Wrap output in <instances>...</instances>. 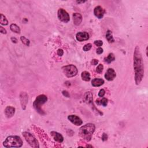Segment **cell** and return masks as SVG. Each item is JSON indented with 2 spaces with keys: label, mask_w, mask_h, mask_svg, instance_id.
Here are the masks:
<instances>
[{
  "label": "cell",
  "mask_w": 148,
  "mask_h": 148,
  "mask_svg": "<svg viewBox=\"0 0 148 148\" xmlns=\"http://www.w3.org/2000/svg\"><path fill=\"white\" fill-rule=\"evenodd\" d=\"M104 60H105V62L108 63V64L113 62V61L115 60V56L114 54L109 53V55Z\"/></svg>",
  "instance_id": "obj_21"
},
{
  "label": "cell",
  "mask_w": 148,
  "mask_h": 148,
  "mask_svg": "<svg viewBox=\"0 0 148 148\" xmlns=\"http://www.w3.org/2000/svg\"><path fill=\"white\" fill-rule=\"evenodd\" d=\"M72 19L74 24L76 26H79V25L82 23V20H83V18H82V15L79 13H73Z\"/></svg>",
  "instance_id": "obj_14"
},
{
  "label": "cell",
  "mask_w": 148,
  "mask_h": 148,
  "mask_svg": "<svg viewBox=\"0 0 148 148\" xmlns=\"http://www.w3.org/2000/svg\"><path fill=\"white\" fill-rule=\"evenodd\" d=\"M94 43L95 46H98V47H100L103 45V42L101 40H96Z\"/></svg>",
  "instance_id": "obj_27"
},
{
  "label": "cell",
  "mask_w": 148,
  "mask_h": 148,
  "mask_svg": "<svg viewBox=\"0 0 148 148\" xmlns=\"http://www.w3.org/2000/svg\"><path fill=\"white\" fill-rule=\"evenodd\" d=\"M98 60L97 59H93L91 61V64L92 65H97L98 63Z\"/></svg>",
  "instance_id": "obj_31"
},
{
  "label": "cell",
  "mask_w": 148,
  "mask_h": 148,
  "mask_svg": "<svg viewBox=\"0 0 148 148\" xmlns=\"http://www.w3.org/2000/svg\"><path fill=\"white\" fill-rule=\"evenodd\" d=\"M104 80L100 78H95L91 80V85L94 87H99L104 83Z\"/></svg>",
  "instance_id": "obj_17"
},
{
  "label": "cell",
  "mask_w": 148,
  "mask_h": 148,
  "mask_svg": "<svg viewBox=\"0 0 148 148\" xmlns=\"http://www.w3.org/2000/svg\"><path fill=\"white\" fill-rule=\"evenodd\" d=\"M22 135L24 138L25 140L29 144L31 147L35 148L39 147V142L32 134L28 132H23L22 133Z\"/></svg>",
  "instance_id": "obj_5"
},
{
  "label": "cell",
  "mask_w": 148,
  "mask_h": 148,
  "mask_svg": "<svg viewBox=\"0 0 148 148\" xmlns=\"http://www.w3.org/2000/svg\"><path fill=\"white\" fill-rule=\"evenodd\" d=\"M106 39L109 43H113L115 42V39L113 37L112 32L110 30H108L106 33Z\"/></svg>",
  "instance_id": "obj_19"
},
{
  "label": "cell",
  "mask_w": 148,
  "mask_h": 148,
  "mask_svg": "<svg viewBox=\"0 0 148 148\" xmlns=\"http://www.w3.org/2000/svg\"><path fill=\"white\" fill-rule=\"evenodd\" d=\"M20 40L22 42V43L24 44L25 45H26L27 46H29L30 45V41L28 38H27L24 36H22L20 37Z\"/></svg>",
  "instance_id": "obj_24"
},
{
  "label": "cell",
  "mask_w": 148,
  "mask_h": 148,
  "mask_svg": "<svg viewBox=\"0 0 148 148\" xmlns=\"http://www.w3.org/2000/svg\"><path fill=\"white\" fill-rule=\"evenodd\" d=\"M47 101V97L46 95L41 94L37 96L33 103V107L36 112L41 115H45V113L42 109L41 107L44 104H45Z\"/></svg>",
  "instance_id": "obj_4"
},
{
  "label": "cell",
  "mask_w": 148,
  "mask_h": 148,
  "mask_svg": "<svg viewBox=\"0 0 148 148\" xmlns=\"http://www.w3.org/2000/svg\"><path fill=\"white\" fill-rule=\"evenodd\" d=\"M91 47H92V45L91 43L86 44V45H84L83 46V51H84V52L89 51H90V49H91Z\"/></svg>",
  "instance_id": "obj_26"
},
{
  "label": "cell",
  "mask_w": 148,
  "mask_h": 148,
  "mask_svg": "<svg viewBox=\"0 0 148 148\" xmlns=\"http://www.w3.org/2000/svg\"><path fill=\"white\" fill-rule=\"evenodd\" d=\"M62 94L63 95L65 96V97L67 98H70V94H69V93L67 91H66V90H63V91H62Z\"/></svg>",
  "instance_id": "obj_29"
},
{
  "label": "cell",
  "mask_w": 148,
  "mask_h": 148,
  "mask_svg": "<svg viewBox=\"0 0 148 148\" xmlns=\"http://www.w3.org/2000/svg\"><path fill=\"white\" fill-rule=\"evenodd\" d=\"M116 76V73L113 68H108L105 72V78L108 81H112Z\"/></svg>",
  "instance_id": "obj_11"
},
{
  "label": "cell",
  "mask_w": 148,
  "mask_h": 148,
  "mask_svg": "<svg viewBox=\"0 0 148 148\" xmlns=\"http://www.w3.org/2000/svg\"><path fill=\"white\" fill-rule=\"evenodd\" d=\"M57 54L59 56H62L64 55V51H63V49H59L57 51Z\"/></svg>",
  "instance_id": "obj_30"
},
{
  "label": "cell",
  "mask_w": 148,
  "mask_h": 148,
  "mask_svg": "<svg viewBox=\"0 0 148 148\" xmlns=\"http://www.w3.org/2000/svg\"><path fill=\"white\" fill-rule=\"evenodd\" d=\"M5 115L7 118H11L14 116L15 113V108L11 106H8L5 109Z\"/></svg>",
  "instance_id": "obj_15"
},
{
  "label": "cell",
  "mask_w": 148,
  "mask_h": 148,
  "mask_svg": "<svg viewBox=\"0 0 148 148\" xmlns=\"http://www.w3.org/2000/svg\"><path fill=\"white\" fill-rule=\"evenodd\" d=\"M76 3L79 4H83V3H86V1H76Z\"/></svg>",
  "instance_id": "obj_36"
},
{
  "label": "cell",
  "mask_w": 148,
  "mask_h": 148,
  "mask_svg": "<svg viewBox=\"0 0 148 148\" xmlns=\"http://www.w3.org/2000/svg\"><path fill=\"white\" fill-rule=\"evenodd\" d=\"M68 119L72 123L75 125L76 126H79L83 124V121L80 119L79 117H78L76 115H69L68 116Z\"/></svg>",
  "instance_id": "obj_10"
},
{
  "label": "cell",
  "mask_w": 148,
  "mask_h": 148,
  "mask_svg": "<svg viewBox=\"0 0 148 148\" xmlns=\"http://www.w3.org/2000/svg\"><path fill=\"white\" fill-rule=\"evenodd\" d=\"M105 11L101 6L96 7L94 9V14L98 19H102L104 16Z\"/></svg>",
  "instance_id": "obj_13"
},
{
  "label": "cell",
  "mask_w": 148,
  "mask_h": 148,
  "mask_svg": "<svg viewBox=\"0 0 148 148\" xmlns=\"http://www.w3.org/2000/svg\"><path fill=\"white\" fill-rule=\"evenodd\" d=\"M76 39L79 42L87 41L89 39V35L87 32H79L76 35Z\"/></svg>",
  "instance_id": "obj_12"
},
{
  "label": "cell",
  "mask_w": 148,
  "mask_h": 148,
  "mask_svg": "<svg viewBox=\"0 0 148 148\" xmlns=\"http://www.w3.org/2000/svg\"><path fill=\"white\" fill-rule=\"evenodd\" d=\"M81 78L82 80L86 82H89L91 79L90 74L87 71H83L81 74Z\"/></svg>",
  "instance_id": "obj_18"
},
{
  "label": "cell",
  "mask_w": 148,
  "mask_h": 148,
  "mask_svg": "<svg viewBox=\"0 0 148 148\" xmlns=\"http://www.w3.org/2000/svg\"><path fill=\"white\" fill-rule=\"evenodd\" d=\"M103 52H104V50L103 48L100 47L97 49V51H96V53H97L98 55H101V54L103 53Z\"/></svg>",
  "instance_id": "obj_32"
},
{
  "label": "cell",
  "mask_w": 148,
  "mask_h": 148,
  "mask_svg": "<svg viewBox=\"0 0 148 148\" xmlns=\"http://www.w3.org/2000/svg\"><path fill=\"white\" fill-rule=\"evenodd\" d=\"M84 101L86 102V103H87L88 105H89L90 107H91V109H93L94 112H96L98 114L100 115H103V113L101 112L98 109L96 108L95 107L94 104L93 103V94L91 92H86V93L84 94Z\"/></svg>",
  "instance_id": "obj_7"
},
{
  "label": "cell",
  "mask_w": 148,
  "mask_h": 148,
  "mask_svg": "<svg viewBox=\"0 0 148 148\" xmlns=\"http://www.w3.org/2000/svg\"><path fill=\"white\" fill-rule=\"evenodd\" d=\"M103 70H104L103 65L101 64H100L98 65L97 68H96V72L98 73V74H101V73L103 72Z\"/></svg>",
  "instance_id": "obj_25"
},
{
  "label": "cell",
  "mask_w": 148,
  "mask_h": 148,
  "mask_svg": "<svg viewBox=\"0 0 148 148\" xmlns=\"http://www.w3.org/2000/svg\"><path fill=\"white\" fill-rule=\"evenodd\" d=\"M11 39V41H12L13 43H17L18 42V39H17L16 38H15V37H12Z\"/></svg>",
  "instance_id": "obj_35"
},
{
  "label": "cell",
  "mask_w": 148,
  "mask_h": 148,
  "mask_svg": "<svg viewBox=\"0 0 148 148\" xmlns=\"http://www.w3.org/2000/svg\"><path fill=\"white\" fill-rule=\"evenodd\" d=\"M0 32H1V33L3 34H6L7 33V30H5L4 28L2 26L0 27Z\"/></svg>",
  "instance_id": "obj_34"
},
{
  "label": "cell",
  "mask_w": 148,
  "mask_h": 148,
  "mask_svg": "<svg viewBox=\"0 0 148 148\" xmlns=\"http://www.w3.org/2000/svg\"><path fill=\"white\" fill-rule=\"evenodd\" d=\"M0 23H1V25H4V26H7V25L8 24V21L6 17L3 14H1Z\"/></svg>",
  "instance_id": "obj_23"
},
{
  "label": "cell",
  "mask_w": 148,
  "mask_h": 148,
  "mask_svg": "<svg viewBox=\"0 0 148 148\" xmlns=\"http://www.w3.org/2000/svg\"><path fill=\"white\" fill-rule=\"evenodd\" d=\"M51 135L53 137L54 140L57 142L61 143V142H63V141H64V138H63V135L59 133V132L56 131H52L51 132Z\"/></svg>",
  "instance_id": "obj_16"
},
{
  "label": "cell",
  "mask_w": 148,
  "mask_h": 148,
  "mask_svg": "<svg viewBox=\"0 0 148 148\" xmlns=\"http://www.w3.org/2000/svg\"><path fill=\"white\" fill-rule=\"evenodd\" d=\"M96 103L98 105H103V107H107L108 103V99L106 98H103L101 100L96 101Z\"/></svg>",
  "instance_id": "obj_22"
},
{
  "label": "cell",
  "mask_w": 148,
  "mask_h": 148,
  "mask_svg": "<svg viewBox=\"0 0 148 148\" xmlns=\"http://www.w3.org/2000/svg\"><path fill=\"white\" fill-rule=\"evenodd\" d=\"M146 56H147V47H146Z\"/></svg>",
  "instance_id": "obj_37"
},
{
  "label": "cell",
  "mask_w": 148,
  "mask_h": 148,
  "mask_svg": "<svg viewBox=\"0 0 148 148\" xmlns=\"http://www.w3.org/2000/svg\"><path fill=\"white\" fill-rule=\"evenodd\" d=\"M134 70L135 72V81L136 84H139L144 76V64L142 54L139 46H136L134 52L133 56Z\"/></svg>",
  "instance_id": "obj_1"
},
{
  "label": "cell",
  "mask_w": 148,
  "mask_h": 148,
  "mask_svg": "<svg viewBox=\"0 0 148 148\" xmlns=\"http://www.w3.org/2000/svg\"><path fill=\"white\" fill-rule=\"evenodd\" d=\"M95 130V127L94 124L93 123H87L79 128L78 134L80 138L89 142L91 141Z\"/></svg>",
  "instance_id": "obj_2"
},
{
  "label": "cell",
  "mask_w": 148,
  "mask_h": 148,
  "mask_svg": "<svg viewBox=\"0 0 148 148\" xmlns=\"http://www.w3.org/2000/svg\"><path fill=\"white\" fill-rule=\"evenodd\" d=\"M10 29L12 32L16 34H20L21 32L20 28L16 24H12L10 26Z\"/></svg>",
  "instance_id": "obj_20"
},
{
  "label": "cell",
  "mask_w": 148,
  "mask_h": 148,
  "mask_svg": "<svg viewBox=\"0 0 148 148\" xmlns=\"http://www.w3.org/2000/svg\"><path fill=\"white\" fill-rule=\"evenodd\" d=\"M20 100L23 110H26L28 101V96L26 92L22 91L20 94Z\"/></svg>",
  "instance_id": "obj_9"
},
{
  "label": "cell",
  "mask_w": 148,
  "mask_h": 148,
  "mask_svg": "<svg viewBox=\"0 0 148 148\" xmlns=\"http://www.w3.org/2000/svg\"><path fill=\"white\" fill-rule=\"evenodd\" d=\"M62 70L64 75L67 78H72L78 74V69L74 65L71 64L64 66Z\"/></svg>",
  "instance_id": "obj_6"
},
{
  "label": "cell",
  "mask_w": 148,
  "mask_h": 148,
  "mask_svg": "<svg viewBox=\"0 0 148 148\" xmlns=\"http://www.w3.org/2000/svg\"><path fill=\"white\" fill-rule=\"evenodd\" d=\"M105 94V91L104 89H101L98 93V96L100 97H103Z\"/></svg>",
  "instance_id": "obj_28"
},
{
  "label": "cell",
  "mask_w": 148,
  "mask_h": 148,
  "mask_svg": "<svg viewBox=\"0 0 148 148\" xmlns=\"http://www.w3.org/2000/svg\"><path fill=\"white\" fill-rule=\"evenodd\" d=\"M108 136L107 134L105 133H103V135H102V140L103 141H106L108 139Z\"/></svg>",
  "instance_id": "obj_33"
},
{
  "label": "cell",
  "mask_w": 148,
  "mask_h": 148,
  "mask_svg": "<svg viewBox=\"0 0 148 148\" xmlns=\"http://www.w3.org/2000/svg\"><path fill=\"white\" fill-rule=\"evenodd\" d=\"M23 143V142L20 136L12 135L8 136L3 142V145L5 147H20Z\"/></svg>",
  "instance_id": "obj_3"
},
{
  "label": "cell",
  "mask_w": 148,
  "mask_h": 148,
  "mask_svg": "<svg viewBox=\"0 0 148 148\" xmlns=\"http://www.w3.org/2000/svg\"><path fill=\"white\" fill-rule=\"evenodd\" d=\"M57 16H58L59 20H60L61 22L63 23H65L69 22L70 20V15L64 9L60 8L59 9L58 12H57Z\"/></svg>",
  "instance_id": "obj_8"
}]
</instances>
